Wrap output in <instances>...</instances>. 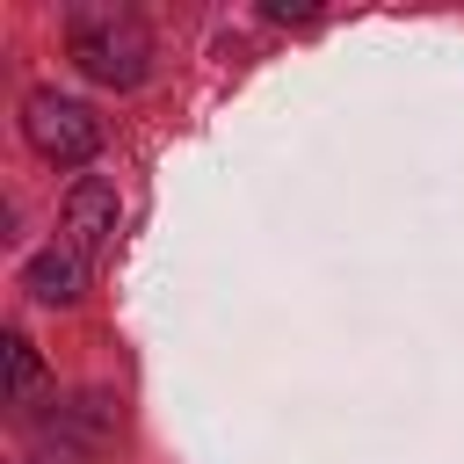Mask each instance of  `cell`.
Instances as JSON below:
<instances>
[{"label":"cell","instance_id":"obj_1","mask_svg":"<svg viewBox=\"0 0 464 464\" xmlns=\"http://www.w3.org/2000/svg\"><path fill=\"white\" fill-rule=\"evenodd\" d=\"M72 65L87 72V80H102V87H138L145 80V58H152V36H145V22L138 14H116V7H102V14H72Z\"/></svg>","mask_w":464,"mask_h":464},{"label":"cell","instance_id":"obj_2","mask_svg":"<svg viewBox=\"0 0 464 464\" xmlns=\"http://www.w3.org/2000/svg\"><path fill=\"white\" fill-rule=\"evenodd\" d=\"M22 130H29V145H36L51 167H80V160H94V145H102L94 109L72 102V94H29V102H22Z\"/></svg>","mask_w":464,"mask_h":464},{"label":"cell","instance_id":"obj_3","mask_svg":"<svg viewBox=\"0 0 464 464\" xmlns=\"http://www.w3.org/2000/svg\"><path fill=\"white\" fill-rule=\"evenodd\" d=\"M65 232H72V254L80 261H102L116 246V188L109 181H80L65 196Z\"/></svg>","mask_w":464,"mask_h":464},{"label":"cell","instance_id":"obj_4","mask_svg":"<svg viewBox=\"0 0 464 464\" xmlns=\"http://www.w3.org/2000/svg\"><path fill=\"white\" fill-rule=\"evenodd\" d=\"M22 283H29V297H36V304H72V297H80V283H87V261H80V254H65V246H51V254H36V261H29V276H22Z\"/></svg>","mask_w":464,"mask_h":464},{"label":"cell","instance_id":"obj_5","mask_svg":"<svg viewBox=\"0 0 464 464\" xmlns=\"http://www.w3.org/2000/svg\"><path fill=\"white\" fill-rule=\"evenodd\" d=\"M29 392H36V341L7 334V399H29Z\"/></svg>","mask_w":464,"mask_h":464}]
</instances>
